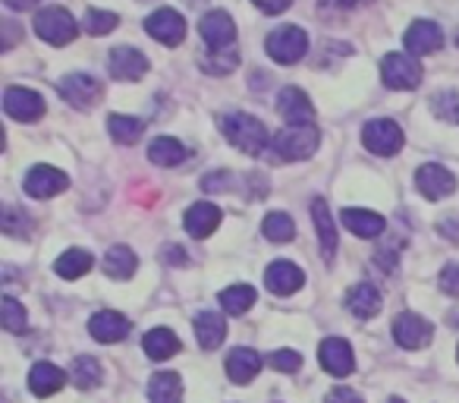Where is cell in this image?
Listing matches in <instances>:
<instances>
[{
	"mask_svg": "<svg viewBox=\"0 0 459 403\" xmlns=\"http://www.w3.org/2000/svg\"><path fill=\"white\" fill-rule=\"evenodd\" d=\"M387 403H403V400H400V397H390V400H387Z\"/></svg>",
	"mask_w": 459,
	"mask_h": 403,
	"instance_id": "obj_50",
	"label": "cell"
},
{
	"mask_svg": "<svg viewBox=\"0 0 459 403\" xmlns=\"http://www.w3.org/2000/svg\"><path fill=\"white\" fill-rule=\"evenodd\" d=\"M26 309L13 300V296H4L0 300V325L7 328L10 334H22L26 331Z\"/></svg>",
	"mask_w": 459,
	"mask_h": 403,
	"instance_id": "obj_37",
	"label": "cell"
},
{
	"mask_svg": "<svg viewBox=\"0 0 459 403\" xmlns=\"http://www.w3.org/2000/svg\"><path fill=\"white\" fill-rule=\"evenodd\" d=\"M359 0H321V7H331V10H352Z\"/></svg>",
	"mask_w": 459,
	"mask_h": 403,
	"instance_id": "obj_48",
	"label": "cell"
},
{
	"mask_svg": "<svg viewBox=\"0 0 459 403\" xmlns=\"http://www.w3.org/2000/svg\"><path fill=\"white\" fill-rule=\"evenodd\" d=\"M221 129H223V136H227L230 145L243 154H262L264 148H271V136H268V129H264V123L249 114L223 117Z\"/></svg>",
	"mask_w": 459,
	"mask_h": 403,
	"instance_id": "obj_1",
	"label": "cell"
},
{
	"mask_svg": "<svg viewBox=\"0 0 459 403\" xmlns=\"http://www.w3.org/2000/svg\"><path fill=\"white\" fill-rule=\"evenodd\" d=\"M346 306L356 319H375L381 312V293H377L375 284H356V287L346 293Z\"/></svg>",
	"mask_w": 459,
	"mask_h": 403,
	"instance_id": "obj_23",
	"label": "cell"
},
{
	"mask_svg": "<svg viewBox=\"0 0 459 403\" xmlns=\"http://www.w3.org/2000/svg\"><path fill=\"white\" fill-rule=\"evenodd\" d=\"M22 186H26V192L32 198H51V196H60V192L70 186V177L51 164H39L26 173V183Z\"/></svg>",
	"mask_w": 459,
	"mask_h": 403,
	"instance_id": "obj_10",
	"label": "cell"
},
{
	"mask_svg": "<svg viewBox=\"0 0 459 403\" xmlns=\"http://www.w3.org/2000/svg\"><path fill=\"white\" fill-rule=\"evenodd\" d=\"M343 224H346V231L356 233V237L371 240V237H381L384 227H387V221H384L381 215H375V212H362V208H346V212H343Z\"/></svg>",
	"mask_w": 459,
	"mask_h": 403,
	"instance_id": "obj_24",
	"label": "cell"
},
{
	"mask_svg": "<svg viewBox=\"0 0 459 403\" xmlns=\"http://www.w3.org/2000/svg\"><path fill=\"white\" fill-rule=\"evenodd\" d=\"M202 189L214 192V189H230V173L227 171H214L208 180H202Z\"/></svg>",
	"mask_w": 459,
	"mask_h": 403,
	"instance_id": "obj_44",
	"label": "cell"
},
{
	"mask_svg": "<svg viewBox=\"0 0 459 403\" xmlns=\"http://www.w3.org/2000/svg\"><path fill=\"white\" fill-rule=\"evenodd\" d=\"M302 284H306V275H302V268H296L293 262H274L264 271V287L274 296H293Z\"/></svg>",
	"mask_w": 459,
	"mask_h": 403,
	"instance_id": "obj_18",
	"label": "cell"
},
{
	"mask_svg": "<svg viewBox=\"0 0 459 403\" xmlns=\"http://www.w3.org/2000/svg\"><path fill=\"white\" fill-rule=\"evenodd\" d=\"M198 64H202V70L211 73V76H227V73L237 70L239 51H237V48H217V51H211V48H208V54H204Z\"/></svg>",
	"mask_w": 459,
	"mask_h": 403,
	"instance_id": "obj_32",
	"label": "cell"
},
{
	"mask_svg": "<svg viewBox=\"0 0 459 403\" xmlns=\"http://www.w3.org/2000/svg\"><path fill=\"white\" fill-rule=\"evenodd\" d=\"M318 142L321 133L318 127L306 123V127H287L271 139V161H302V158H312L318 152Z\"/></svg>",
	"mask_w": 459,
	"mask_h": 403,
	"instance_id": "obj_2",
	"label": "cell"
},
{
	"mask_svg": "<svg viewBox=\"0 0 459 403\" xmlns=\"http://www.w3.org/2000/svg\"><path fill=\"white\" fill-rule=\"evenodd\" d=\"M321 365H325L331 375L343 378L352 372V365H356V356H352V346L346 344L343 337H327L325 344H321V353H318Z\"/></svg>",
	"mask_w": 459,
	"mask_h": 403,
	"instance_id": "obj_19",
	"label": "cell"
},
{
	"mask_svg": "<svg viewBox=\"0 0 459 403\" xmlns=\"http://www.w3.org/2000/svg\"><path fill=\"white\" fill-rule=\"evenodd\" d=\"M4 4H7L10 10H32L39 0H4Z\"/></svg>",
	"mask_w": 459,
	"mask_h": 403,
	"instance_id": "obj_49",
	"label": "cell"
},
{
	"mask_svg": "<svg viewBox=\"0 0 459 403\" xmlns=\"http://www.w3.org/2000/svg\"><path fill=\"white\" fill-rule=\"evenodd\" d=\"M148 400L152 403H179L183 400V381L177 372H158L148 381Z\"/></svg>",
	"mask_w": 459,
	"mask_h": 403,
	"instance_id": "obj_29",
	"label": "cell"
},
{
	"mask_svg": "<svg viewBox=\"0 0 459 403\" xmlns=\"http://www.w3.org/2000/svg\"><path fill=\"white\" fill-rule=\"evenodd\" d=\"M381 79L387 89L409 92L421 85V64L412 54H387L381 60Z\"/></svg>",
	"mask_w": 459,
	"mask_h": 403,
	"instance_id": "obj_5",
	"label": "cell"
},
{
	"mask_svg": "<svg viewBox=\"0 0 459 403\" xmlns=\"http://www.w3.org/2000/svg\"><path fill=\"white\" fill-rule=\"evenodd\" d=\"M221 208L217 206H211V202H198V206H192L189 212H186V218H183V227H186V233L189 237H195V240H204V237H211V233L221 227Z\"/></svg>",
	"mask_w": 459,
	"mask_h": 403,
	"instance_id": "obj_20",
	"label": "cell"
},
{
	"mask_svg": "<svg viewBox=\"0 0 459 403\" xmlns=\"http://www.w3.org/2000/svg\"><path fill=\"white\" fill-rule=\"evenodd\" d=\"M64 384H66V372L60 369V365L39 363V365H32V372H29V390H32L35 397L57 394Z\"/></svg>",
	"mask_w": 459,
	"mask_h": 403,
	"instance_id": "obj_22",
	"label": "cell"
},
{
	"mask_svg": "<svg viewBox=\"0 0 459 403\" xmlns=\"http://www.w3.org/2000/svg\"><path fill=\"white\" fill-rule=\"evenodd\" d=\"M359 4H368V0H359Z\"/></svg>",
	"mask_w": 459,
	"mask_h": 403,
	"instance_id": "obj_51",
	"label": "cell"
},
{
	"mask_svg": "<svg viewBox=\"0 0 459 403\" xmlns=\"http://www.w3.org/2000/svg\"><path fill=\"white\" fill-rule=\"evenodd\" d=\"M440 290H444L446 296H459V262L446 265V268L440 271Z\"/></svg>",
	"mask_w": 459,
	"mask_h": 403,
	"instance_id": "obj_42",
	"label": "cell"
},
{
	"mask_svg": "<svg viewBox=\"0 0 459 403\" xmlns=\"http://www.w3.org/2000/svg\"><path fill=\"white\" fill-rule=\"evenodd\" d=\"M0 224H4V233H10V237H29V227H32V221L26 218V212H22V208L4 206Z\"/></svg>",
	"mask_w": 459,
	"mask_h": 403,
	"instance_id": "obj_40",
	"label": "cell"
},
{
	"mask_svg": "<svg viewBox=\"0 0 459 403\" xmlns=\"http://www.w3.org/2000/svg\"><path fill=\"white\" fill-rule=\"evenodd\" d=\"M262 13H271V16H277V13H283V10H290V4L293 0H252Z\"/></svg>",
	"mask_w": 459,
	"mask_h": 403,
	"instance_id": "obj_45",
	"label": "cell"
},
{
	"mask_svg": "<svg viewBox=\"0 0 459 403\" xmlns=\"http://www.w3.org/2000/svg\"><path fill=\"white\" fill-rule=\"evenodd\" d=\"M60 95H64L70 104H76V108L89 110L91 104L104 95V89L95 76H89V73H73V76H66L64 83H60Z\"/></svg>",
	"mask_w": 459,
	"mask_h": 403,
	"instance_id": "obj_13",
	"label": "cell"
},
{
	"mask_svg": "<svg viewBox=\"0 0 459 403\" xmlns=\"http://www.w3.org/2000/svg\"><path fill=\"white\" fill-rule=\"evenodd\" d=\"M456 45H459V35H456Z\"/></svg>",
	"mask_w": 459,
	"mask_h": 403,
	"instance_id": "obj_52",
	"label": "cell"
},
{
	"mask_svg": "<svg viewBox=\"0 0 459 403\" xmlns=\"http://www.w3.org/2000/svg\"><path fill=\"white\" fill-rule=\"evenodd\" d=\"M456 356H459V353H456Z\"/></svg>",
	"mask_w": 459,
	"mask_h": 403,
	"instance_id": "obj_53",
	"label": "cell"
},
{
	"mask_svg": "<svg viewBox=\"0 0 459 403\" xmlns=\"http://www.w3.org/2000/svg\"><path fill=\"white\" fill-rule=\"evenodd\" d=\"M76 32H79L76 20H73L64 7H48V10H41V13L35 16V35H39L41 41H48V45H54V48L70 45V41L76 39Z\"/></svg>",
	"mask_w": 459,
	"mask_h": 403,
	"instance_id": "obj_3",
	"label": "cell"
},
{
	"mask_svg": "<svg viewBox=\"0 0 459 403\" xmlns=\"http://www.w3.org/2000/svg\"><path fill=\"white\" fill-rule=\"evenodd\" d=\"M362 142L368 152L381 154V158H390V154H396L403 148V129H400V123L387 120V117L368 120L362 129Z\"/></svg>",
	"mask_w": 459,
	"mask_h": 403,
	"instance_id": "obj_6",
	"label": "cell"
},
{
	"mask_svg": "<svg viewBox=\"0 0 459 403\" xmlns=\"http://www.w3.org/2000/svg\"><path fill=\"white\" fill-rule=\"evenodd\" d=\"M252 302H255V290L249 287V284H237V287H227L221 293V306L227 309L230 315H243L252 309Z\"/></svg>",
	"mask_w": 459,
	"mask_h": 403,
	"instance_id": "obj_34",
	"label": "cell"
},
{
	"mask_svg": "<svg viewBox=\"0 0 459 403\" xmlns=\"http://www.w3.org/2000/svg\"><path fill=\"white\" fill-rule=\"evenodd\" d=\"M325 403H365V400H362V394H356L352 388H333Z\"/></svg>",
	"mask_w": 459,
	"mask_h": 403,
	"instance_id": "obj_43",
	"label": "cell"
},
{
	"mask_svg": "<svg viewBox=\"0 0 459 403\" xmlns=\"http://www.w3.org/2000/svg\"><path fill=\"white\" fill-rule=\"evenodd\" d=\"M198 32H202V41L211 51H217V48H233V41H237V26H233V20H230L223 10L204 13Z\"/></svg>",
	"mask_w": 459,
	"mask_h": 403,
	"instance_id": "obj_12",
	"label": "cell"
},
{
	"mask_svg": "<svg viewBox=\"0 0 459 403\" xmlns=\"http://www.w3.org/2000/svg\"><path fill=\"white\" fill-rule=\"evenodd\" d=\"M312 218L315 227H318L321 252H325V258H333V252H337V227H333L331 208H327L325 198H312Z\"/></svg>",
	"mask_w": 459,
	"mask_h": 403,
	"instance_id": "obj_25",
	"label": "cell"
},
{
	"mask_svg": "<svg viewBox=\"0 0 459 403\" xmlns=\"http://www.w3.org/2000/svg\"><path fill=\"white\" fill-rule=\"evenodd\" d=\"M73 381H76V388H95V384H101V363H98L95 356H76L73 359V369H70Z\"/></svg>",
	"mask_w": 459,
	"mask_h": 403,
	"instance_id": "obj_35",
	"label": "cell"
},
{
	"mask_svg": "<svg viewBox=\"0 0 459 403\" xmlns=\"http://www.w3.org/2000/svg\"><path fill=\"white\" fill-rule=\"evenodd\" d=\"M403 45H406V51L412 54V57H419V54H434V51H440V45H444V32H440L437 22L419 20L406 29Z\"/></svg>",
	"mask_w": 459,
	"mask_h": 403,
	"instance_id": "obj_14",
	"label": "cell"
},
{
	"mask_svg": "<svg viewBox=\"0 0 459 403\" xmlns=\"http://www.w3.org/2000/svg\"><path fill=\"white\" fill-rule=\"evenodd\" d=\"M431 321H425L419 312H400L394 319V340L403 350H421L431 344Z\"/></svg>",
	"mask_w": 459,
	"mask_h": 403,
	"instance_id": "obj_7",
	"label": "cell"
},
{
	"mask_svg": "<svg viewBox=\"0 0 459 403\" xmlns=\"http://www.w3.org/2000/svg\"><path fill=\"white\" fill-rule=\"evenodd\" d=\"M148 161L158 167H177L186 161V145L170 139V136H160V139H154L152 145H148Z\"/></svg>",
	"mask_w": 459,
	"mask_h": 403,
	"instance_id": "obj_30",
	"label": "cell"
},
{
	"mask_svg": "<svg viewBox=\"0 0 459 403\" xmlns=\"http://www.w3.org/2000/svg\"><path fill=\"white\" fill-rule=\"evenodd\" d=\"M89 334L98 340V344H120L129 334V319L114 309H101V312L91 315L89 321Z\"/></svg>",
	"mask_w": 459,
	"mask_h": 403,
	"instance_id": "obj_15",
	"label": "cell"
},
{
	"mask_svg": "<svg viewBox=\"0 0 459 403\" xmlns=\"http://www.w3.org/2000/svg\"><path fill=\"white\" fill-rule=\"evenodd\" d=\"M262 372V356L249 346H237V350H230L227 356V375L233 384H249L252 378Z\"/></svg>",
	"mask_w": 459,
	"mask_h": 403,
	"instance_id": "obj_21",
	"label": "cell"
},
{
	"mask_svg": "<svg viewBox=\"0 0 459 403\" xmlns=\"http://www.w3.org/2000/svg\"><path fill=\"white\" fill-rule=\"evenodd\" d=\"M271 365H274L277 372H287V375H293V372L302 369V353L277 350V353H271Z\"/></svg>",
	"mask_w": 459,
	"mask_h": 403,
	"instance_id": "obj_41",
	"label": "cell"
},
{
	"mask_svg": "<svg viewBox=\"0 0 459 403\" xmlns=\"http://www.w3.org/2000/svg\"><path fill=\"white\" fill-rule=\"evenodd\" d=\"M108 129H110V136H114V142H120V145H135V142L142 139V133H145V123H142L139 117L110 114Z\"/></svg>",
	"mask_w": 459,
	"mask_h": 403,
	"instance_id": "obj_31",
	"label": "cell"
},
{
	"mask_svg": "<svg viewBox=\"0 0 459 403\" xmlns=\"http://www.w3.org/2000/svg\"><path fill=\"white\" fill-rule=\"evenodd\" d=\"M437 231H440V237H446V240H459V218L453 221V218H444L437 224Z\"/></svg>",
	"mask_w": 459,
	"mask_h": 403,
	"instance_id": "obj_47",
	"label": "cell"
},
{
	"mask_svg": "<svg viewBox=\"0 0 459 403\" xmlns=\"http://www.w3.org/2000/svg\"><path fill=\"white\" fill-rule=\"evenodd\" d=\"M108 66H110V76L126 79V83H139L148 73V57L142 51H135V48H114Z\"/></svg>",
	"mask_w": 459,
	"mask_h": 403,
	"instance_id": "obj_16",
	"label": "cell"
},
{
	"mask_svg": "<svg viewBox=\"0 0 459 403\" xmlns=\"http://www.w3.org/2000/svg\"><path fill=\"white\" fill-rule=\"evenodd\" d=\"M262 233L271 240V243H290L296 237V227H293V218L283 212H271L262 224Z\"/></svg>",
	"mask_w": 459,
	"mask_h": 403,
	"instance_id": "obj_36",
	"label": "cell"
},
{
	"mask_svg": "<svg viewBox=\"0 0 459 403\" xmlns=\"http://www.w3.org/2000/svg\"><path fill=\"white\" fill-rule=\"evenodd\" d=\"M91 265L95 262H91V256L85 250H70L54 262V271H57L60 277H66V281H76V277L89 275Z\"/></svg>",
	"mask_w": 459,
	"mask_h": 403,
	"instance_id": "obj_33",
	"label": "cell"
},
{
	"mask_svg": "<svg viewBox=\"0 0 459 403\" xmlns=\"http://www.w3.org/2000/svg\"><path fill=\"white\" fill-rule=\"evenodd\" d=\"M82 26H85V32L89 35H110L117 26H120V16L117 13H110V10H89L85 13V20H82Z\"/></svg>",
	"mask_w": 459,
	"mask_h": 403,
	"instance_id": "obj_38",
	"label": "cell"
},
{
	"mask_svg": "<svg viewBox=\"0 0 459 403\" xmlns=\"http://www.w3.org/2000/svg\"><path fill=\"white\" fill-rule=\"evenodd\" d=\"M431 110L437 120L459 123V95L456 92H437V95L431 98Z\"/></svg>",
	"mask_w": 459,
	"mask_h": 403,
	"instance_id": "obj_39",
	"label": "cell"
},
{
	"mask_svg": "<svg viewBox=\"0 0 459 403\" xmlns=\"http://www.w3.org/2000/svg\"><path fill=\"white\" fill-rule=\"evenodd\" d=\"M4 110H7L13 120L20 123H35L45 117V98L32 89H20V85H10L4 92Z\"/></svg>",
	"mask_w": 459,
	"mask_h": 403,
	"instance_id": "obj_8",
	"label": "cell"
},
{
	"mask_svg": "<svg viewBox=\"0 0 459 403\" xmlns=\"http://www.w3.org/2000/svg\"><path fill=\"white\" fill-rule=\"evenodd\" d=\"M142 346H145V353L154 359V363H164V359H170L179 353V337L170 331V328H152V331L142 337Z\"/></svg>",
	"mask_w": 459,
	"mask_h": 403,
	"instance_id": "obj_26",
	"label": "cell"
},
{
	"mask_svg": "<svg viewBox=\"0 0 459 403\" xmlns=\"http://www.w3.org/2000/svg\"><path fill=\"white\" fill-rule=\"evenodd\" d=\"M164 262L167 265H186L189 262V256H186L183 246H164Z\"/></svg>",
	"mask_w": 459,
	"mask_h": 403,
	"instance_id": "obj_46",
	"label": "cell"
},
{
	"mask_svg": "<svg viewBox=\"0 0 459 403\" xmlns=\"http://www.w3.org/2000/svg\"><path fill=\"white\" fill-rule=\"evenodd\" d=\"M264 48H268L271 60H277V64H299L308 51V35L299 26H281L268 35Z\"/></svg>",
	"mask_w": 459,
	"mask_h": 403,
	"instance_id": "obj_4",
	"label": "cell"
},
{
	"mask_svg": "<svg viewBox=\"0 0 459 403\" xmlns=\"http://www.w3.org/2000/svg\"><path fill=\"white\" fill-rule=\"evenodd\" d=\"M195 337H198V346L202 350H217L227 337V321L223 315L217 312H202L195 319Z\"/></svg>",
	"mask_w": 459,
	"mask_h": 403,
	"instance_id": "obj_27",
	"label": "cell"
},
{
	"mask_svg": "<svg viewBox=\"0 0 459 403\" xmlns=\"http://www.w3.org/2000/svg\"><path fill=\"white\" fill-rule=\"evenodd\" d=\"M145 32L152 35L154 41H160V45L167 48H177L179 41L186 39V20L177 13V10H158V13H152L145 20Z\"/></svg>",
	"mask_w": 459,
	"mask_h": 403,
	"instance_id": "obj_9",
	"label": "cell"
},
{
	"mask_svg": "<svg viewBox=\"0 0 459 403\" xmlns=\"http://www.w3.org/2000/svg\"><path fill=\"white\" fill-rule=\"evenodd\" d=\"M277 110H281V117L290 127H306L315 117L312 101H308V95L302 89H283L281 95H277Z\"/></svg>",
	"mask_w": 459,
	"mask_h": 403,
	"instance_id": "obj_17",
	"label": "cell"
},
{
	"mask_svg": "<svg viewBox=\"0 0 459 403\" xmlns=\"http://www.w3.org/2000/svg\"><path fill=\"white\" fill-rule=\"evenodd\" d=\"M101 268H104V275L114 277V281H126V277H133L135 268H139V258H135V252L129 250V246H114V250H108V256H104Z\"/></svg>",
	"mask_w": 459,
	"mask_h": 403,
	"instance_id": "obj_28",
	"label": "cell"
},
{
	"mask_svg": "<svg viewBox=\"0 0 459 403\" xmlns=\"http://www.w3.org/2000/svg\"><path fill=\"white\" fill-rule=\"evenodd\" d=\"M415 186H419V192L425 198L440 202V198L456 192V177L440 164H425V167H419V173H415Z\"/></svg>",
	"mask_w": 459,
	"mask_h": 403,
	"instance_id": "obj_11",
	"label": "cell"
}]
</instances>
